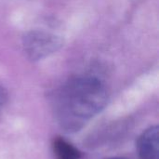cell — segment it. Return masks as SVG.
Instances as JSON below:
<instances>
[{
  "label": "cell",
  "instance_id": "6da1fadb",
  "mask_svg": "<svg viewBox=\"0 0 159 159\" xmlns=\"http://www.w3.org/2000/svg\"><path fill=\"white\" fill-rule=\"evenodd\" d=\"M108 91L102 80L91 75L71 78L55 93L54 114L68 133L82 129L107 104Z\"/></svg>",
  "mask_w": 159,
  "mask_h": 159
},
{
  "label": "cell",
  "instance_id": "7a4b0ae2",
  "mask_svg": "<svg viewBox=\"0 0 159 159\" xmlns=\"http://www.w3.org/2000/svg\"><path fill=\"white\" fill-rule=\"evenodd\" d=\"M61 40L45 32H31L24 38V50L33 60L48 56L58 49Z\"/></svg>",
  "mask_w": 159,
  "mask_h": 159
},
{
  "label": "cell",
  "instance_id": "3957f363",
  "mask_svg": "<svg viewBox=\"0 0 159 159\" xmlns=\"http://www.w3.org/2000/svg\"><path fill=\"white\" fill-rule=\"evenodd\" d=\"M141 159H159V129L153 126L147 129L137 143Z\"/></svg>",
  "mask_w": 159,
  "mask_h": 159
},
{
  "label": "cell",
  "instance_id": "277c9868",
  "mask_svg": "<svg viewBox=\"0 0 159 159\" xmlns=\"http://www.w3.org/2000/svg\"><path fill=\"white\" fill-rule=\"evenodd\" d=\"M53 153L56 159H80L81 153L66 140L57 137L52 143Z\"/></svg>",
  "mask_w": 159,
  "mask_h": 159
},
{
  "label": "cell",
  "instance_id": "5b68a950",
  "mask_svg": "<svg viewBox=\"0 0 159 159\" xmlns=\"http://www.w3.org/2000/svg\"><path fill=\"white\" fill-rule=\"evenodd\" d=\"M7 102V93L2 87H0V114L4 110Z\"/></svg>",
  "mask_w": 159,
  "mask_h": 159
},
{
  "label": "cell",
  "instance_id": "8992f818",
  "mask_svg": "<svg viewBox=\"0 0 159 159\" xmlns=\"http://www.w3.org/2000/svg\"><path fill=\"white\" fill-rule=\"evenodd\" d=\"M107 159H128V158H125V157H110V158H107Z\"/></svg>",
  "mask_w": 159,
  "mask_h": 159
}]
</instances>
